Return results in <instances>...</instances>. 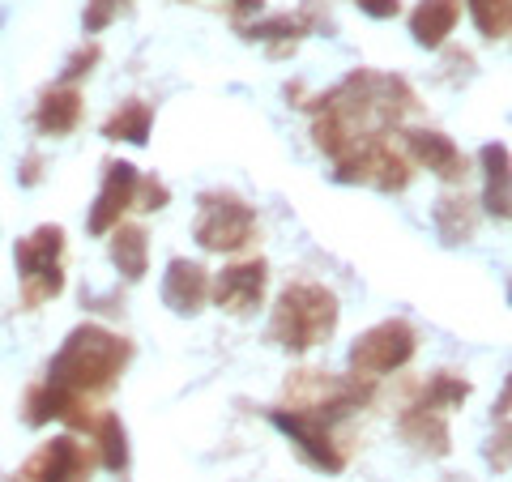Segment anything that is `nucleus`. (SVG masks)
Masks as SVG:
<instances>
[{
  "label": "nucleus",
  "mask_w": 512,
  "mask_h": 482,
  "mask_svg": "<svg viewBox=\"0 0 512 482\" xmlns=\"http://www.w3.org/2000/svg\"><path fill=\"white\" fill-rule=\"evenodd\" d=\"M333 180L338 184H367L376 192H406L414 180V163L389 137H367L355 154H346L342 163H333Z\"/></svg>",
  "instance_id": "nucleus-7"
},
{
  "label": "nucleus",
  "mask_w": 512,
  "mask_h": 482,
  "mask_svg": "<svg viewBox=\"0 0 512 482\" xmlns=\"http://www.w3.org/2000/svg\"><path fill=\"white\" fill-rule=\"evenodd\" d=\"M359 13H367V18H376V22H389L402 13V0H355Z\"/></svg>",
  "instance_id": "nucleus-29"
},
{
  "label": "nucleus",
  "mask_w": 512,
  "mask_h": 482,
  "mask_svg": "<svg viewBox=\"0 0 512 482\" xmlns=\"http://www.w3.org/2000/svg\"><path fill=\"white\" fill-rule=\"evenodd\" d=\"M133 342L120 333H111L103 325H77L69 337L60 342V350L47 363V376L60 384V389H73V393H86V397H103L120 384V376L128 372L133 363Z\"/></svg>",
  "instance_id": "nucleus-1"
},
{
  "label": "nucleus",
  "mask_w": 512,
  "mask_h": 482,
  "mask_svg": "<svg viewBox=\"0 0 512 482\" xmlns=\"http://www.w3.org/2000/svg\"><path fill=\"white\" fill-rule=\"evenodd\" d=\"M256 210L235 197L227 188H214V192H201L197 197V222H192V239L205 248V252H222V256H235L256 244Z\"/></svg>",
  "instance_id": "nucleus-4"
},
{
  "label": "nucleus",
  "mask_w": 512,
  "mask_h": 482,
  "mask_svg": "<svg viewBox=\"0 0 512 482\" xmlns=\"http://www.w3.org/2000/svg\"><path fill=\"white\" fill-rule=\"evenodd\" d=\"M150 128H154V107L146 99H124L103 120V137L107 141H128V146H146Z\"/></svg>",
  "instance_id": "nucleus-22"
},
{
  "label": "nucleus",
  "mask_w": 512,
  "mask_h": 482,
  "mask_svg": "<svg viewBox=\"0 0 512 482\" xmlns=\"http://www.w3.org/2000/svg\"><path fill=\"white\" fill-rule=\"evenodd\" d=\"M470 18L478 26V35H483L487 43H500L508 39L512 30V0H466Z\"/></svg>",
  "instance_id": "nucleus-24"
},
{
  "label": "nucleus",
  "mask_w": 512,
  "mask_h": 482,
  "mask_svg": "<svg viewBox=\"0 0 512 482\" xmlns=\"http://www.w3.org/2000/svg\"><path fill=\"white\" fill-rule=\"evenodd\" d=\"M265 9V0H227V13L244 26V18H252V13H261Z\"/></svg>",
  "instance_id": "nucleus-31"
},
{
  "label": "nucleus",
  "mask_w": 512,
  "mask_h": 482,
  "mask_svg": "<svg viewBox=\"0 0 512 482\" xmlns=\"http://www.w3.org/2000/svg\"><path fill=\"white\" fill-rule=\"evenodd\" d=\"M269 423H274L286 440L295 444V453L320 474H342L350 465V440L338 431V419L316 410H269Z\"/></svg>",
  "instance_id": "nucleus-5"
},
{
  "label": "nucleus",
  "mask_w": 512,
  "mask_h": 482,
  "mask_svg": "<svg viewBox=\"0 0 512 482\" xmlns=\"http://www.w3.org/2000/svg\"><path fill=\"white\" fill-rule=\"evenodd\" d=\"M128 9V0H86L82 9V30L86 35H103V30Z\"/></svg>",
  "instance_id": "nucleus-26"
},
{
  "label": "nucleus",
  "mask_w": 512,
  "mask_h": 482,
  "mask_svg": "<svg viewBox=\"0 0 512 482\" xmlns=\"http://www.w3.org/2000/svg\"><path fill=\"white\" fill-rule=\"evenodd\" d=\"M466 397H470V380L461 372H436L423 384V393H419V401H427V406H436L444 414H453L457 406H466Z\"/></svg>",
  "instance_id": "nucleus-23"
},
{
  "label": "nucleus",
  "mask_w": 512,
  "mask_h": 482,
  "mask_svg": "<svg viewBox=\"0 0 512 482\" xmlns=\"http://www.w3.org/2000/svg\"><path fill=\"white\" fill-rule=\"evenodd\" d=\"M483 171H487V188H483V210L495 222H508V146L504 141H487L483 146Z\"/></svg>",
  "instance_id": "nucleus-21"
},
{
  "label": "nucleus",
  "mask_w": 512,
  "mask_h": 482,
  "mask_svg": "<svg viewBox=\"0 0 512 482\" xmlns=\"http://www.w3.org/2000/svg\"><path fill=\"white\" fill-rule=\"evenodd\" d=\"M103 60V47L99 43H82V47H77V52L69 56V60H64V69H60V82H69V86H77V82H82V77H90L94 73V64H99Z\"/></svg>",
  "instance_id": "nucleus-27"
},
{
  "label": "nucleus",
  "mask_w": 512,
  "mask_h": 482,
  "mask_svg": "<svg viewBox=\"0 0 512 482\" xmlns=\"http://www.w3.org/2000/svg\"><path fill=\"white\" fill-rule=\"evenodd\" d=\"M163 303L175 316H197L210 303V269L188 256H171L163 273Z\"/></svg>",
  "instance_id": "nucleus-13"
},
{
  "label": "nucleus",
  "mask_w": 512,
  "mask_h": 482,
  "mask_svg": "<svg viewBox=\"0 0 512 482\" xmlns=\"http://www.w3.org/2000/svg\"><path fill=\"white\" fill-rule=\"evenodd\" d=\"M18 184H22V188H39V184H43V154H39V150H30V154L22 158Z\"/></svg>",
  "instance_id": "nucleus-28"
},
{
  "label": "nucleus",
  "mask_w": 512,
  "mask_h": 482,
  "mask_svg": "<svg viewBox=\"0 0 512 482\" xmlns=\"http://www.w3.org/2000/svg\"><path fill=\"white\" fill-rule=\"evenodd\" d=\"M478 201L466 197L461 188H448L436 197V205H431V227L440 231L444 244H470L474 231H478Z\"/></svg>",
  "instance_id": "nucleus-16"
},
{
  "label": "nucleus",
  "mask_w": 512,
  "mask_h": 482,
  "mask_svg": "<svg viewBox=\"0 0 512 482\" xmlns=\"http://www.w3.org/2000/svg\"><path fill=\"white\" fill-rule=\"evenodd\" d=\"M171 205V188L158 175H137V192H133V210L141 214H158Z\"/></svg>",
  "instance_id": "nucleus-25"
},
{
  "label": "nucleus",
  "mask_w": 512,
  "mask_h": 482,
  "mask_svg": "<svg viewBox=\"0 0 512 482\" xmlns=\"http://www.w3.org/2000/svg\"><path fill=\"white\" fill-rule=\"evenodd\" d=\"M265 291H269V261L265 256L231 261L218 278H210V299L227 316H252L265 303Z\"/></svg>",
  "instance_id": "nucleus-9"
},
{
  "label": "nucleus",
  "mask_w": 512,
  "mask_h": 482,
  "mask_svg": "<svg viewBox=\"0 0 512 482\" xmlns=\"http://www.w3.org/2000/svg\"><path fill=\"white\" fill-rule=\"evenodd\" d=\"M94 419H99V410H94V397L73 393V389H60V384H52V380L30 384L26 397H22V423L26 427L64 423L69 431H86V436H90Z\"/></svg>",
  "instance_id": "nucleus-8"
},
{
  "label": "nucleus",
  "mask_w": 512,
  "mask_h": 482,
  "mask_svg": "<svg viewBox=\"0 0 512 482\" xmlns=\"http://www.w3.org/2000/svg\"><path fill=\"white\" fill-rule=\"evenodd\" d=\"M406 158L414 167H423L431 171L436 180L444 184H466V175H470V158L461 154V146L448 133H440V128H406Z\"/></svg>",
  "instance_id": "nucleus-11"
},
{
  "label": "nucleus",
  "mask_w": 512,
  "mask_h": 482,
  "mask_svg": "<svg viewBox=\"0 0 512 482\" xmlns=\"http://www.w3.org/2000/svg\"><path fill=\"white\" fill-rule=\"evenodd\" d=\"M461 22V0H419L410 9V35L427 52H440Z\"/></svg>",
  "instance_id": "nucleus-17"
},
{
  "label": "nucleus",
  "mask_w": 512,
  "mask_h": 482,
  "mask_svg": "<svg viewBox=\"0 0 512 482\" xmlns=\"http://www.w3.org/2000/svg\"><path fill=\"white\" fill-rule=\"evenodd\" d=\"M414 355H419V333H414L410 320H402V316L380 320V325L359 333L355 346H350V376L384 380V376L410 367Z\"/></svg>",
  "instance_id": "nucleus-6"
},
{
  "label": "nucleus",
  "mask_w": 512,
  "mask_h": 482,
  "mask_svg": "<svg viewBox=\"0 0 512 482\" xmlns=\"http://www.w3.org/2000/svg\"><path fill=\"white\" fill-rule=\"evenodd\" d=\"M342 303L325 282L299 278L291 286H282V295L274 299L269 312V342L291 350V355H308V350L325 346L338 333Z\"/></svg>",
  "instance_id": "nucleus-2"
},
{
  "label": "nucleus",
  "mask_w": 512,
  "mask_h": 482,
  "mask_svg": "<svg viewBox=\"0 0 512 482\" xmlns=\"http://www.w3.org/2000/svg\"><path fill=\"white\" fill-rule=\"evenodd\" d=\"M487 461L495 465V470H508V427H500V440H491V448H487Z\"/></svg>",
  "instance_id": "nucleus-30"
},
{
  "label": "nucleus",
  "mask_w": 512,
  "mask_h": 482,
  "mask_svg": "<svg viewBox=\"0 0 512 482\" xmlns=\"http://www.w3.org/2000/svg\"><path fill=\"white\" fill-rule=\"evenodd\" d=\"M308 35H312V26L303 22V13H274V18H265V22L244 26V39L269 43V52H274V56L295 52V43L308 39Z\"/></svg>",
  "instance_id": "nucleus-20"
},
{
  "label": "nucleus",
  "mask_w": 512,
  "mask_h": 482,
  "mask_svg": "<svg viewBox=\"0 0 512 482\" xmlns=\"http://www.w3.org/2000/svg\"><path fill=\"white\" fill-rule=\"evenodd\" d=\"M137 167L124 163V158H116V163L103 167V184H99V197H94L90 205V218L86 227L90 235H107L111 227H120V218L133 210V192H137Z\"/></svg>",
  "instance_id": "nucleus-12"
},
{
  "label": "nucleus",
  "mask_w": 512,
  "mask_h": 482,
  "mask_svg": "<svg viewBox=\"0 0 512 482\" xmlns=\"http://www.w3.org/2000/svg\"><path fill=\"white\" fill-rule=\"evenodd\" d=\"M86 116V103H82V90L69 86V82H56L39 94L35 103V128L43 137H69L77 133V124Z\"/></svg>",
  "instance_id": "nucleus-15"
},
{
  "label": "nucleus",
  "mask_w": 512,
  "mask_h": 482,
  "mask_svg": "<svg viewBox=\"0 0 512 482\" xmlns=\"http://www.w3.org/2000/svg\"><path fill=\"white\" fill-rule=\"evenodd\" d=\"M60 261H64V227H56V222H43V227L18 239L13 265H18V278H22V308L26 312H35L43 303L64 295Z\"/></svg>",
  "instance_id": "nucleus-3"
},
{
  "label": "nucleus",
  "mask_w": 512,
  "mask_h": 482,
  "mask_svg": "<svg viewBox=\"0 0 512 482\" xmlns=\"http://www.w3.org/2000/svg\"><path fill=\"white\" fill-rule=\"evenodd\" d=\"M111 265L120 269V278L124 282H141L146 278V269H150V235L146 227H137V222H120V227H111Z\"/></svg>",
  "instance_id": "nucleus-18"
},
{
  "label": "nucleus",
  "mask_w": 512,
  "mask_h": 482,
  "mask_svg": "<svg viewBox=\"0 0 512 482\" xmlns=\"http://www.w3.org/2000/svg\"><path fill=\"white\" fill-rule=\"evenodd\" d=\"M0 22H5V13H0Z\"/></svg>",
  "instance_id": "nucleus-32"
},
{
  "label": "nucleus",
  "mask_w": 512,
  "mask_h": 482,
  "mask_svg": "<svg viewBox=\"0 0 512 482\" xmlns=\"http://www.w3.org/2000/svg\"><path fill=\"white\" fill-rule=\"evenodd\" d=\"M90 444H94V453H99V465H103V470H111V474H124L128 461H133V448H128V427L120 423V414H111V410H103L99 419H94Z\"/></svg>",
  "instance_id": "nucleus-19"
},
{
  "label": "nucleus",
  "mask_w": 512,
  "mask_h": 482,
  "mask_svg": "<svg viewBox=\"0 0 512 482\" xmlns=\"http://www.w3.org/2000/svg\"><path fill=\"white\" fill-rule=\"evenodd\" d=\"M397 427H402L406 444H414L427 457H448V453H453L448 414L436 410V406H427V401H410V406L402 410V419H397Z\"/></svg>",
  "instance_id": "nucleus-14"
},
{
  "label": "nucleus",
  "mask_w": 512,
  "mask_h": 482,
  "mask_svg": "<svg viewBox=\"0 0 512 482\" xmlns=\"http://www.w3.org/2000/svg\"><path fill=\"white\" fill-rule=\"evenodd\" d=\"M94 465H99L94 444H82L77 431H69V436H56L52 444H43L39 453L26 461L22 478L26 482H90Z\"/></svg>",
  "instance_id": "nucleus-10"
}]
</instances>
